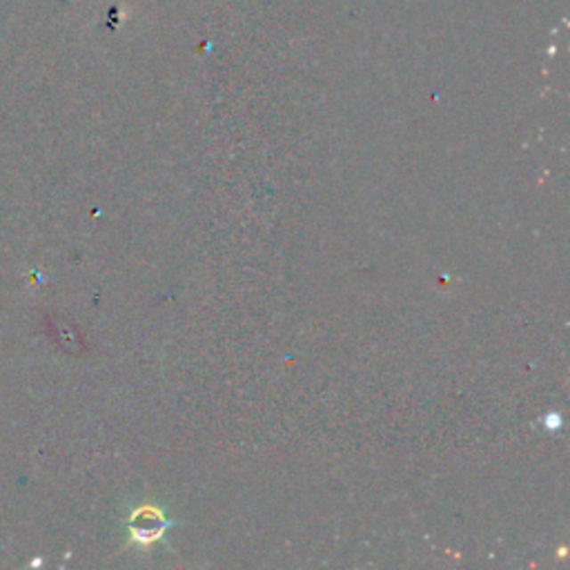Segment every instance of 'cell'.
Here are the masks:
<instances>
[{"instance_id": "1", "label": "cell", "mask_w": 570, "mask_h": 570, "mask_svg": "<svg viewBox=\"0 0 570 570\" xmlns=\"http://www.w3.org/2000/svg\"><path fill=\"white\" fill-rule=\"evenodd\" d=\"M129 528H132L134 539L147 543V542H154V539H159L160 534H163L165 530L169 528V521L165 519L163 512L156 510V508H151V506H147V508H141V510L134 512L132 521H129Z\"/></svg>"}]
</instances>
